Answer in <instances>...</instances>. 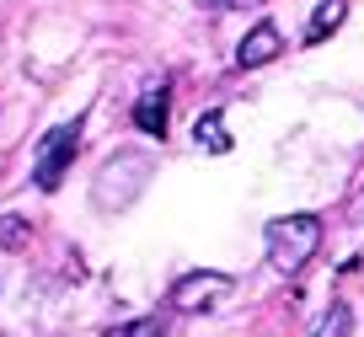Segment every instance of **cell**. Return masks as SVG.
Wrapping results in <instances>:
<instances>
[{
  "mask_svg": "<svg viewBox=\"0 0 364 337\" xmlns=\"http://www.w3.org/2000/svg\"><path fill=\"white\" fill-rule=\"evenodd\" d=\"M166 118H171V86L166 80H145V91H139L134 102V129H145L150 139L166 134Z\"/></svg>",
  "mask_w": 364,
  "mask_h": 337,
  "instance_id": "obj_5",
  "label": "cell"
},
{
  "mask_svg": "<svg viewBox=\"0 0 364 337\" xmlns=\"http://www.w3.org/2000/svg\"><path fill=\"white\" fill-rule=\"evenodd\" d=\"M311 337H353V311L343 300H332L327 311H321V321H316V332Z\"/></svg>",
  "mask_w": 364,
  "mask_h": 337,
  "instance_id": "obj_9",
  "label": "cell"
},
{
  "mask_svg": "<svg viewBox=\"0 0 364 337\" xmlns=\"http://www.w3.org/2000/svg\"><path fill=\"white\" fill-rule=\"evenodd\" d=\"M75 150H80V124H59L43 134V145H38V166H33V182L43 193H54L59 182H65V171L75 166Z\"/></svg>",
  "mask_w": 364,
  "mask_h": 337,
  "instance_id": "obj_3",
  "label": "cell"
},
{
  "mask_svg": "<svg viewBox=\"0 0 364 337\" xmlns=\"http://www.w3.org/2000/svg\"><path fill=\"white\" fill-rule=\"evenodd\" d=\"M193 139H198V150H209V156H225V150H230V134H225V118H220V107L198 112Z\"/></svg>",
  "mask_w": 364,
  "mask_h": 337,
  "instance_id": "obj_8",
  "label": "cell"
},
{
  "mask_svg": "<svg viewBox=\"0 0 364 337\" xmlns=\"http://www.w3.org/2000/svg\"><path fill=\"white\" fill-rule=\"evenodd\" d=\"M107 337H166V316H134V321L113 326Z\"/></svg>",
  "mask_w": 364,
  "mask_h": 337,
  "instance_id": "obj_11",
  "label": "cell"
},
{
  "mask_svg": "<svg viewBox=\"0 0 364 337\" xmlns=\"http://www.w3.org/2000/svg\"><path fill=\"white\" fill-rule=\"evenodd\" d=\"M343 16H348V0H321L316 11H311V27H306V43H327L332 33L343 27Z\"/></svg>",
  "mask_w": 364,
  "mask_h": 337,
  "instance_id": "obj_7",
  "label": "cell"
},
{
  "mask_svg": "<svg viewBox=\"0 0 364 337\" xmlns=\"http://www.w3.org/2000/svg\"><path fill=\"white\" fill-rule=\"evenodd\" d=\"M198 6H225V0H198Z\"/></svg>",
  "mask_w": 364,
  "mask_h": 337,
  "instance_id": "obj_13",
  "label": "cell"
},
{
  "mask_svg": "<svg viewBox=\"0 0 364 337\" xmlns=\"http://www.w3.org/2000/svg\"><path fill=\"white\" fill-rule=\"evenodd\" d=\"M27 241H33V225H27L22 214H0V247H6V252H22Z\"/></svg>",
  "mask_w": 364,
  "mask_h": 337,
  "instance_id": "obj_10",
  "label": "cell"
},
{
  "mask_svg": "<svg viewBox=\"0 0 364 337\" xmlns=\"http://www.w3.org/2000/svg\"><path fill=\"white\" fill-rule=\"evenodd\" d=\"M262 241H268V262L279 273H300L321 247V220L316 214H279V220H268Z\"/></svg>",
  "mask_w": 364,
  "mask_h": 337,
  "instance_id": "obj_1",
  "label": "cell"
},
{
  "mask_svg": "<svg viewBox=\"0 0 364 337\" xmlns=\"http://www.w3.org/2000/svg\"><path fill=\"white\" fill-rule=\"evenodd\" d=\"M225 6H236V11H247V6H262V0H225Z\"/></svg>",
  "mask_w": 364,
  "mask_h": 337,
  "instance_id": "obj_12",
  "label": "cell"
},
{
  "mask_svg": "<svg viewBox=\"0 0 364 337\" xmlns=\"http://www.w3.org/2000/svg\"><path fill=\"white\" fill-rule=\"evenodd\" d=\"M150 166H156V161H150L145 150H118V156H107V166L97 171V188H91V203H97V209H107V214L129 209V203L145 193Z\"/></svg>",
  "mask_w": 364,
  "mask_h": 337,
  "instance_id": "obj_2",
  "label": "cell"
},
{
  "mask_svg": "<svg viewBox=\"0 0 364 337\" xmlns=\"http://www.w3.org/2000/svg\"><path fill=\"white\" fill-rule=\"evenodd\" d=\"M230 294V273H215V268H204V273H182L177 284H171V311L177 316H204V311H220V300Z\"/></svg>",
  "mask_w": 364,
  "mask_h": 337,
  "instance_id": "obj_4",
  "label": "cell"
},
{
  "mask_svg": "<svg viewBox=\"0 0 364 337\" xmlns=\"http://www.w3.org/2000/svg\"><path fill=\"white\" fill-rule=\"evenodd\" d=\"M279 54H284V33H279L273 22H257L236 43V65L241 70H257V65H268V59H279Z\"/></svg>",
  "mask_w": 364,
  "mask_h": 337,
  "instance_id": "obj_6",
  "label": "cell"
}]
</instances>
